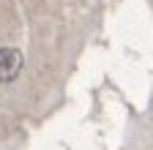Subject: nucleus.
<instances>
[{"label": "nucleus", "mask_w": 153, "mask_h": 150, "mask_svg": "<svg viewBox=\"0 0 153 150\" xmlns=\"http://www.w3.org/2000/svg\"><path fill=\"white\" fill-rule=\"evenodd\" d=\"M22 66H25V58L19 49H11V47L0 49V82H14Z\"/></svg>", "instance_id": "f257e3e1"}]
</instances>
